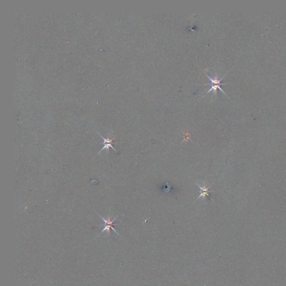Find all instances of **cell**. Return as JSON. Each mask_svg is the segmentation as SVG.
<instances>
[{"instance_id": "cell-5", "label": "cell", "mask_w": 286, "mask_h": 286, "mask_svg": "<svg viewBox=\"0 0 286 286\" xmlns=\"http://www.w3.org/2000/svg\"><path fill=\"white\" fill-rule=\"evenodd\" d=\"M211 85V89H210L207 91V93H209V92H211V91H212L214 92L215 95L216 96H217V89H220V91H222V92H223V93H224L225 95H227V94L224 92V91L222 90V89L221 88L220 85Z\"/></svg>"}, {"instance_id": "cell-4", "label": "cell", "mask_w": 286, "mask_h": 286, "mask_svg": "<svg viewBox=\"0 0 286 286\" xmlns=\"http://www.w3.org/2000/svg\"><path fill=\"white\" fill-rule=\"evenodd\" d=\"M206 75L207 76V78H208L210 79V81H211V84H210V85H220V86H221V85H225V84H227V83H221V82L222 79H223V78H224V77H223L222 78H221L218 79V77H217L216 75V76H215V77H214V78H211L209 76H208V75H207V74H206Z\"/></svg>"}, {"instance_id": "cell-3", "label": "cell", "mask_w": 286, "mask_h": 286, "mask_svg": "<svg viewBox=\"0 0 286 286\" xmlns=\"http://www.w3.org/2000/svg\"><path fill=\"white\" fill-rule=\"evenodd\" d=\"M196 185H197L198 186V187L199 188L201 189V194L199 195V196L198 197L197 199H198L199 198L201 197H203L206 198V196H208V197H210V195H209V192H212V191H209V188L211 187V186L208 187H206L205 186V185H204V187H201L199 185H198V183H196Z\"/></svg>"}, {"instance_id": "cell-1", "label": "cell", "mask_w": 286, "mask_h": 286, "mask_svg": "<svg viewBox=\"0 0 286 286\" xmlns=\"http://www.w3.org/2000/svg\"><path fill=\"white\" fill-rule=\"evenodd\" d=\"M97 214L99 215V216H100V217L102 218V220L104 221V222H105V224H103V226L105 227L103 229V230L101 231V232L100 233V234H99V235L101 233H102L103 232H104V231H107V232L108 233V234H110V231H111V229H112V230H114V231H115V232L117 234L119 235V234H118V233L117 232V231H116V230H115V229L113 227V226L116 225V224H114V221L116 220V219L117 218V217H115V218H114L113 220H111V217H109L107 220H106V219H105L104 218H103V217H102V216H101L98 213H97ZM99 235H98V237H99Z\"/></svg>"}, {"instance_id": "cell-2", "label": "cell", "mask_w": 286, "mask_h": 286, "mask_svg": "<svg viewBox=\"0 0 286 286\" xmlns=\"http://www.w3.org/2000/svg\"><path fill=\"white\" fill-rule=\"evenodd\" d=\"M100 135V137H101V138L102 139H103V142L102 143V144L104 145V147H103V148H102V149H101V150L99 151L98 154L101 153V151H102L103 150H104V149H107V150H108V151H109V148H112L114 150H115L116 152H117L115 148H114V147L112 146L113 144H115V143H114V142L113 141H114V140L115 139V138L112 139H105L104 138H103V137H102V136H101V135Z\"/></svg>"}]
</instances>
